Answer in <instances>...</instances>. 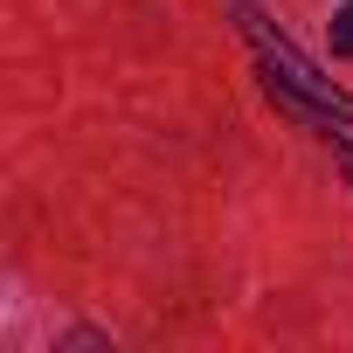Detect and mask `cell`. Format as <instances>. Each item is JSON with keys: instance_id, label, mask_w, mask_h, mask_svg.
<instances>
[{"instance_id": "obj_1", "label": "cell", "mask_w": 353, "mask_h": 353, "mask_svg": "<svg viewBox=\"0 0 353 353\" xmlns=\"http://www.w3.org/2000/svg\"><path fill=\"white\" fill-rule=\"evenodd\" d=\"M243 35H250V49L263 56V70H270V97H284V104H298L305 118H319V125H346L353 118V97L332 83V77H319L284 35H270L250 8H243Z\"/></svg>"}, {"instance_id": "obj_2", "label": "cell", "mask_w": 353, "mask_h": 353, "mask_svg": "<svg viewBox=\"0 0 353 353\" xmlns=\"http://www.w3.org/2000/svg\"><path fill=\"white\" fill-rule=\"evenodd\" d=\"M332 56H353V0L332 14Z\"/></svg>"}, {"instance_id": "obj_3", "label": "cell", "mask_w": 353, "mask_h": 353, "mask_svg": "<svg viewBox=\"0 0 353 353\" xmlns=\"http://www.w3.org/2000/svg\"><path fill=\"white\" fill-rule=\"evenodd\" d=\"M339 166H346V173H353V145H339Z\"/></svg>"}]
</instances>
